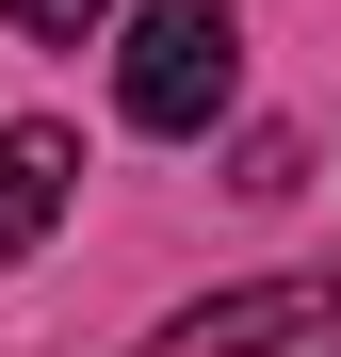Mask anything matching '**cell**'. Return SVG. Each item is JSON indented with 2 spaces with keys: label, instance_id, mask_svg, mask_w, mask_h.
Wrapping results in <instances>:
<instances>
[{
  "label": "cell",
  "instance_id": "obj_1",
  "mask_svg": "<svg viewBox=\"0 0 341 357\" xmlns=\"http://www.w3.org/2000/svg\"><path fill=\"white\" fill-rule=\"evenodd\" d=\"M227 98H244V17H227V0H146L130 49H114V114L162 130V146H195Z\"/></svg>",
  "mask_w": 341,
  "mask_h": 357
},
{
  "label": "cell",
  "instance_id": "obj_2",
  "mask_svg": "<svg viewBox=\"0 0 341 357\" xmlns=\"http://www.w3.org/2000/svg\"><path fill=\"white\" fill-rule=\"evenodd\" d=\"M146 357H341V260H309V276H244V292H195Z\"/></svg>",
  "mask_w": 341,
  "mask_h": 357
},
{
  "label": "cell",
  "instance_id": "obj_3",
  "mask_svg": "<svg viewBox=\"0 0 341 357\" xmlns=\"http://www.w3.org/2000/svg\"><path fill=\"white\" fill-rule=\"evenodd\" d=\"M66 195H82V146L49 130V114H17V130H0V260H33L49 227H66Z\"/></svg>",
  "mask_w": 341,
  "mask_h": 357
},
{
  "label": "cell",
  "instance_id": "obj_4",
  "mask_svg": "<svg viewBox=\"0 0 341 357\" xmlns=\"http://www.w3.org/2000/svg\"><path fill=\"white\" fill-rule=\"evenodd\" d=\"M293 178H309L293 130H244V146H227V195H293Z\"/></svg>",
  "mask_w": 341,
  "mask_h": 357
},
{
  "label": "cell",
  "instance_id": "obj_5",
  "mask_svg": "<svg viewBox=\"0 0 341 357\" xmlns=\"http://www.w3.org/2000/svg\"><path fill=\"white\" fill-rule=\"evenodd\" d=\"M0 17H17V33H98L114 0H0Z\"/></svg>",
  "mask_w": 341,
  "mask_h": 357
}]
</instances>
